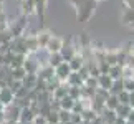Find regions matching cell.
Masks as SVG:
<instances>
[{"label": "cell", "instance_id": "obj_1", "mask_svg": "<svg viewBox=\"0 0 134 124\" xmlns=\"http://www.w3.org/2000/svg\"><path fill=\"white\" fill-rule=\"evenodd\" d=\"M68 2L76 7V15L80 22H88L98 5V0H68Z\"/></svg>", "mask_w": 134, "mask_h": 124}, {"label": "cell", "instance_id": "obj_2", "mask_svg": "<svg viewBox=\"0 0 134 124\" xmlns=\"http://www.w3.org/2000/svg\"><path fill=\"white\" fill-rule=\"evenodd\" d=\"M28 17L25 15H20V17L15 20V22H10L8 23V32L12 33V37H20V35H25V30L28 27V22H27Z\"/></svg>", "mask_w": 134, "mask_h": 124}, {"label": "cell", "instance_id": "obj_3", "mask_svg": "<svg viewBox=\"0 0 134 124\" xmlns=\"http://www.w3.org/2000/svg\"><path fill=\"white\" fill-rule=\"evenodd\" d=\"M78 51V46H76L73 43V38H68V40H63V46H61V56H63V60L65 61H70L71 58L75 56V53Z\"/></svg>", "mask_w": 134, "mask_h": 124}, {"label": "cell", "instance_id": "obj_4", "mask_svg": "<svg viewBox=\"0 0 134 124\" xmlns=\"http://www.w3.org/2000/svg\"><path fill=\"white\" fill-rule=\"evenodd\" d=\"M63 40L61 37H56V35H51V38L48 41V45H46L45 51L46 53H60L61 51V46H63Z\"/></svg>", "mask_w": 134, "mask_h": 124}, {"label": "cell", "instance_id": "obj_5", "mask_svg": "<svg viewBox=\"0 0 134 124\" xmlns=\"http://www.w3.org/2000/svg\"><path fill=\"white\" fill-rule=\"evenodd\" d=\"M70 73H71V68H70L68 61H63L60 66H56V68H55V76H56V78H58L61 83H66Z\"/></svg>", "mask_w": 134, "mask_h": 124}, {"label": "cell", "instance_id": "obj_6", "mask_svg": "<svg viewBox=\"0 0 134 124\" xmlns=\"http://www.w3.org/2000/svg\"><path fill=\"white\" fill-rule=\"evenodd\" d=\"M13 101H15V94H13V91L10 89V86L0 88V103H2L3 106H10V104H13Z\"/></svg>", "mask_w": 134, "mask_h": 124}, {"label": "cell", "instance_id": "obj_7", "mask_svg": "<svg viewBox=\"0 0 134 124\" xmlns=\"http://www.w3.org/2000/svg\"><path fill=\"white\" fill-rule=\"evenodd\" d=\"M20 13L25 17L37 13V7H35V0H20Z\"/></svg>", "mask_w": 134, "mask_h": 124}, {"label": "cell", "instance_id": "obj_8", "mask_svg": "<svg viewBox=\"0 0 134 124\" xmlns=\"http://www.w3.org/2000/svg\"><path fill=\"white\" fill-rule=\"evenodd\" d=\"M25 46H27L28 55H33V53H37V51H40L38 41H37V35H27L25 33Z\"/></svg>", "mask_w": 134, "mask_h": 124}, {"label": "cell", "instance_id": "obj_9", "mask_svg": "<svg viewBox=\"0 0 134 124\" xmlns=\"http://www.w3.org/2000/svg\"><path fill=\"white\" fill-rule=\"evenodd\" d=\"M51 33L50 30H46V28H43V30H40V32L37 33V41H38V48L40 50H45L46 48V45H48V41H50V38H51Z\"/></svg>", "mask_w": 134, "mask_h": 124}, {"label": "cell", "instance_id": "obj_10", "mask_svg": "<svg viewBox=\"0 0 134 124\" xmlns=\"http://www.w3.org/2000/svg\"><path fill=\"white\" fill-rule=\"evenodd\" d=\"M68 65H70V68L71 71H80V68L85 65V58H83V55L80 53V51H76L75 56L68 61Z\"/></svg>", "mask_w": 134, "mask_h": 124}, {"label": "cell", "instance_id": "obj_11", "mask_svg": "<svg viewBox=\"0 0 134 124\" xmlns=\"http://www.w3.org/2000/svg\"><path fill=\"white\" fill-rule=\"evenodd\" d=\"M46 3H48V0H35V7H37V15H38V18H40V23L45 22Z\"/></svg>", "mask_w": 134, "mask_h": 124}, {"label": "cell", "instance_id": "obj_12", "mask_svg": "<svg viewBox=\"0 0 134 124\" xmlns=\"http://www.w3.org/2000/svg\"><path fill=\"white\" fill-rule=\"evenodd\" d=\"M35 112L30 109V106L28 108H22V109H20V122H30V121H33L35 119Z\"/></svg>", "mask_w": 134, "mask_h": 124}, {"label": "cell", "instance_id": "obj_13", "mask_svg": "<svg viewBox=\"0 0 134 124\" xmlns=\"http://www.w3.org/2000/svg\"><path fill=\"white\" fill-rule=\"evenodd\" d=\"M121 20H122V23L134 28V8H124V12L121 15Z\"/></svg>", "mask_w": 134, "mask_h": 124}, {"label": "cell", "instance_id": "obj_14", "mask_svg": "<svg viewBox=\"0 0 134 124\" xmlns=\"http://www.w3.org/2000/svg\"><path fill=\"white\" fill-rule=\"evenodd\" d=\"M111 84H113V78L109 75H103L101 73L99 76H98V88H104V89L109 91Z\"/></svg>", "mask_w": 134, "mask_h": 124}, {"label": "cell", "instance_id": "obj_15", "mask_svg": "<svg viewBox=\"0 0 134 124\" xmlns=\"http://www.w3.org/2000/svg\"><path fill=\"white\" fill-rule=\"evenodd\" d=\"M66 83H68L70 86H83V78L80 76L78 71H71L68 80H66Z\"/></svg>", "mask_w": 134, "mask_h": 124}, {"label": "cell", "instance_id": "obj_16", "mask_svg": "<svg viewBox=\"0 0 134 124\" xmlns=\"http://www.w3.org/2000/svg\"><path fill=\"white\" fill-rule=\"evenodd\" d=\"M63 61L65 60H63V56H61V53H48V65L51 66V68L60 66Z\"/></svg>", "mask_w": 134, "mask_h": 124}, {"label": "cell", "instance_id": "obj_17", "mask_svg": "<svg viewBox=\"0 0 134 124\" xmlns=\"http://www.w3.org/2000/svg\"><path fill=\"white\" fill-rule=\"evenodd\" d=\"M104 61L109 66L118 65V50H106L104 51Z\"/></svg>", "mask_w": 134, "mask_h": 124}, {"label": "cell", "instance_id": "obj_18", "mask_svg": "<svg viewBox=\"0 0 134 124\" xmlns=\"http://www.w3.org/2000/svg\"><path fill=\"white\" fill-rule=\"evenodd\" d=\"M124 89V78H118V80H113V84L109 88V93L111 94H118Z\"/></svg>", "mask_w": 134, "mask_h": 124}, {"label": "cell", "instance_id": "obj_19", "mask_svg": "<svg viewBox=\"0 0 134 124\" xmlns=\"http://www.w3.org/2000/svg\"><path fill=\"white\" fill-rule=\"evenodd\" d=\"M118 106H119V99H118V96L116 94H109V96H108V99L104 101V108H106V109L114 111Z\"/></svg>", "mask_w": 134, "mask_h": 124}, {"label": "cell", "instance_id": "obj_20", "mask_svg": "<svg viewBox=\"0 0 134 124\" xmlns=\"http://www.w3.org/2000/svg\"><path fill=\"white\" fill-rule=\"evenodd\" d=\"M99 116L103 117L104 124H113V122L116 121V117H118L116 111H111V109H104V112H103V114H99Z\"/></svg>", "mask_w": 134, "mask_h": 124}, {"label": "cell", "instance_id": "obj_21", "mask_svg": "<svg viewBox=\"0 0 134 124\" xmlns=\"http://www.w3.org/2000/svg\"><path fill=\"white\" fill-rule=\"evenodd\" d=\"M25 76H27V70H25L23 66L12 68V80H15V81H22Z\"/></svg>", "mask_w": 134, "mask_h": 124}, {"label": "cell", "instance_id": "obj_22", "mask_svg": "<svg viewBox=\"0 0 134 124\" xmlns=\"http://www.w3.org/2000/svg\"><path fill=\"white\" fill-rule=\"evenodd\" d=\"M108 75H109L113 80L122 78V66H121V65H113V66H109V71H108Z\"/></svg>", "mask_w": 134, "mask_h": 124}, {"label": "cell", "instance_id": "obj_23", "mask_svg": "<svg viewBox=\"0 0 134 124\" xmlns=\"http://www.w3.org/2000/svg\"><path fill=\"white\" fill-rule=\"evenodd\" d=\"M114 111H116V114L119 116V117H124V119H126L127 114L132 111V108H131L129 104H121V103H119V106H118Z\"/></svg>", "mask_w": 134, "mask_h": 124}, {"label": "cell", "instance_id": "obj_24", "mask_svg": "<svg viewBox=\"0 0 134 124\" xmlns=\"http://www.w3.org/2000/svg\"><path fill=\"white\" fill-rule=\"evenodd\" d=\"M60 104H61V109L71 111V109H73V104H75V99L66 94L65 98H61V99H60Z\"/></svg>", "mask_w": 134, "mask_h": 124}, {"label": "cell", "instance_id": "obj_25", "mask_svg": "<svg viewBox=\"0 0 134 124\" xmlns=\"http://www.w3.org/2000/svg\"><path fill=\"white\" fill-rule=\"evenodd\" d=\"M68 96L73 98V99H80L81 98V86H70L68 88Z\"/></svg>", "mask_w": 134, "mask_h": 124}, {"label": "cell", "instance_id": "obj_26", "mask_svg": "<svg viewBox=\"0 0 134 124\" xmlns=\"http://www.w3.org/2000/svg\"><path fill=\"white\" fill-rule=\"evenodd\" d=\"M96 116H98V114L91 109V108H86V109H83V112H81V117H83V121H90V122L94 119Z\"/></svg>", "mask_w": 134, "mask_h": 124}, {"label": "cell", "instance_id": "obj_27", "mask_svg": "<svg viewBox=\"0 0 134 124\" xmlns=\"http://www.w3.org/2000/svg\"><path fill=\"white\" fill-rule=\"evenodd\" d=\"M118 99H119L121 104H129V91H126V89H122L121 93H118Z\"/></svg>", "mask_w": 134, "mask_h": 124}, {"label": "cell", "instance_id": "obj_28", "mask_svg": "<svg viewBox=\"0 0 134 124\" xmlns=\"http://www.w3.org/2000/svg\"><path fill=\"white\" fill-rule=\"evenodd\" d=\"M46 121L50 124H58L60 122V116H58V111H50L46 114Z\"/></svg>", "mask_w": 134, "mask_h": 124}, {"label": "cell", "instance_id": "obj_29", "mask_svg": "<svg viewBox=\"0 0 134 124\" xmlns=\"http://www.w3.org/2000/svg\"><path fill=\"white\" fill-rule=\"evenodd\" d=\"M58 116H60V122H70V119H71V111L60 109L58 111Z\"/></svg>", "mask_w": 134, "mask_h": 124}, {"label": "cell", "instance_id": "obj_30", "mask_svg": "<svg viewBox=\"0 0 134 124\" xmlns=\"http://www.w3.org/2000/svg\"><path fill=\"white\" fill-rule=\"evenodd\" d=\"M8 18H7V15L2 13L0 15V32H5V30H8Z\"/></svg>", "mask_w": 134, "mask_h": 124}, {"label": "cell", "instance_id": "obj_31", "mask_svg": "<svg viewBox=\"0 0 134 124\" xmlns=\"http://www.w3.org/2000/svg\"><path fill=\"white\" fill-rule=\"evenodd\" d=\"M124 89L129 93L134 91V78H124Z\"/></svg>", "mask_w": 134, "mask_h": 124}, {"label": "cell", "instance_id": "obj_32", "mask_svg": "<svg viewBox=\"0 0 134 124\" xmlns=\"http://www.w3.org/2000/svg\"><path fill=\"white\" fill-rule=\"evenodd\" d=\"M73 124H81L83 122V117H81V114H76V112H71V119H70Z\"/></svg>", "mask_w": 134, "mask_h": 124}, {"label": "cell", "instance_id": "obj_33", "mask_svg": "<svg viewBox=\"0 0 134 124\" xmlns=\"http://www.w3.org/2000/svg\"><path fill=\"white\" fill-rule=\"evenodd\" d=\"M48 121H46V116H42V114H37L33 119V124H46Z\"/></svg>", "mask_w": 134, "mask_h": 124}, {"label": "cell", "instance_id": "obj_34", "mask_svg": "<svg viewBox=\"0 0 134 124\" xmlns=\"http://www.w3.org/2000/svg\"><path fill=\"white\" fill-rule=\"evenodd\" d=\"M126 8H134V0H122Z\"/></svg>", "mask_w": 134, "mask_h": 124}, {"label": "cell", "instance_id": "obj_35", "mask_svg": "<svg viewBox=\"0 0 134 124\" xmlns=\"http://www.w3.org/2000/svg\"><path fill=\"white\" fill-rule=\"evenodd\" d=\"M129 106L134 109V91H132V93H129Z\"/></svg>", "mask_w": 134, "mask_h": 124}, {"label": "cell", "instance_id": "obj_36", "mask_svg": "<svg viewBox=\"0 0 134 124\" xmlns=\"http://www.w3.org/2000/svg\"><path fill=\"white\" fill-rule=\"evenodd\" d=\"M126 121H129V122H134V109L127 114V117H126Z\"/></svg>", "mask_w": 134, "mask_h": 124}, {"label": "cell", "instance_id": "obj_37", "mask_svg": "<svg viewBox=\"0 0 134 124\" xmlns=\"http://www.w3.org/2000/svg\"><path fill=\"white\" fill-rule=\"evenodd\" d=\"M3 13V0H0V15Z\"/></svg>", "mask_w": 134, "mask_h": 124}, {"label": "cell", "instance_id": "obj_38", "mask_svg": "<svg viewBox=\"0 0 134 124\" xmlns=\"http://www.w3.org/2000/svg\"><path fill=\"white\" fill-rule=\"evenodd\" d=\"M3 109H5V106H3V104H2V103H0V112H2V111H3Z\"/></svg>", "mask_w": 134, "mask_h": 124}, {"label": "cell", "instance_id": "obj_39", "mask_svg": "<svg viewBox=\"0 0 134 124\" xmlns=\"http://www.w3.org/2000/svg\"><path fill=\"white\" fill-rule=\"evenodd\" d=\"M124 124H134V122H129V121H126V122H124Z\"/></svg>", "mask_w": 134, "mask_h": 124}, {"label": "cell", "instance_id": "obj_40", "mask_svg": "<svg viewBox=\"0 0 134 124\" xmlns=\"http://www.w3.org/2000/svg\"><path fill=\"white\" fill-rule=\"evenodd\" d=\"M132 78H134V68H132Z\"/></svg>", "mask_w": 134, "mask_h": 124}, {"label": "cell", "instance_id": "obj_41", "mask_svg": "<svg viewBox=\"0 0 134 124\" xmlns=\"http://www.w3.org/2000/svg\"><path fill=\"white\" fill-rule=\"evenodd\" d=\"M98 2H99V0H98Z\"/></svg>", "mask_w": 134, "mask_h": 124}]
</instances>
